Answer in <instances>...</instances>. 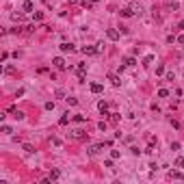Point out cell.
<instances>
[{"label":"cell","instance_id":"ffe728a7","mask_svg":"<svg viewBox=\"0 0 184 184\" xmlns=\"http://www.w3.org/2000/svg\"><path fill=\"white\" fill-rule=\"evenodd\" d=\"M152 61H154V56H152V54H147V56L143 58V65H152Z\"/></svg>","mask_w":184,"mask_h":184},{"label":"cell","instance_id":"3957f363","mask_svg":"<svg viewBox=\"0 0 184 184\" xmlns=\"http://www.w3.org/2000/svg\"><path fill=\"white\" fill-rule=\"evenodd\" d=\"M106 37L111 39V41H117V39H119V30H115V28H108V30H106Z\"/></svg>","mask_w":184,"mask_h":184},{"label":"cell","instance_id":"8992f818","mask_svg":"<svg viewBox=\"0 0 184 184\" xmlns=\"http://www.w3.org/2000/svg\"><path fill=\"white\" fill-rule=\"evenodd\" d=\"M119 15H121V17H132V15H134V11H132V7H126V9L119 11Z\"/></svg>","mask_w":184,"mask_h":184},{"label":"cell","instance_id":"2e32d148","mask_svg":"<svg viewBox=\"0 0 184 184\" xmlns=\"http://www.w3.org/2000/svg\"><path fill=\"white\" fill-rule=\"evenodd\" d=\"M33 30H35V26H33V24H30V26H24V28H22V35H30Z\"/></svg>","mask_w":184,"mask_h":184},{"label":"cell","instance_id":"7402d4cb","mask_svg":"<svg viewBox=\"0 0 184 184\" xmlns=\"http://www.w3.org/2000/svg\"><path fill=\"white\" fill-rule=\"evenodd\" d=\"M132 11H134V15H141V13H143V9H141V5H134V7H132Z\"/></svg>","mask_w":184,"mask_h":184},{"label":"cell","instance_id":"8d00e7d4","mask_svg":"<svg viewBox=\"0 0 184 184\" xmlns=\"http://www.w3.org/2000/svg\"><path fill=\"white\" fill-rule=\"evenodd\" d=\"M89 2H91V5H95V2H97V0H89Z\"/></svg>","mask_w":184,"mask_h":184},{"label":"cell","instance_id":"f1b7e54d","mask_svg":"<svg viewBox=\"0 0 184 184\" xmlns=\"http://www.w3.org/2000/svg\"><path fill=\"white\" fill-rule=\"evenodd\" d=\"M46 111H54V102H46Z\"/></svg>","mask_w":184,"mask_h":184},{"label":"cell","instance_id":"d6a6232c","mask_svg":"<svg viewBox=\"0 0 184 184\" xmlns=\"http://www.w3.org/2000/svg\"><path fill=\"white\" fill-rule=\"evenodd\" d=\"M175 165H178V167H182V169H184V158H178V160H175Z\"/></svg>","mask_w":184,"mask_h":184},{"label":"cell","instance_id":"ac0fdd59","mask_svg":"<svg viewBox=\"0 0 184 184\" xmlns=\"http://www.w3.org/2000/svg\"><path fill=\"white\" fill-rule=\"evenodd\" d=\"M24 152H26V154H33V152H35V147L30 145V143H24Z\"/></svg>","mask_w":184,"mask_h":184},{"label":"cell","instance_id":"603a6c76","mask_svg":"<svg viewBox=\"0 0 184 184\" xmlns=\"http://www.w3.org/2000/svg\"><path fill=\"white\" fill-rule=\"evenodd\" d=\"M33 17H35V22H41V19H44V13H41V11H37Z\"/></svg>","mask_w":184,"mask_h":184},{"label":"cell","instance_id":"83f0119b","mask_svg":"<svg viewBox=\"0 0 184 184\" xmlns=\"http://www.w3.org/2000/svg\"><path fill=\"white\" fill-rule=\"evenodd\" d=\"M65 100L69 102V106H76V104H78V100H76V97H65Z\"/></svg>","mask_w":184,"mask_h":184},{"label":"cell","instance_id":"cb8c5ba5","mask_svg":"<svg viewBox=\"0 0 184 184\" xmlns=\"http://www.w3.org/2000/svg\"><path fill=\"white\" fill-rule=\"evenodd\" d=\"M156 74H158V76H163V74H165V65H163V63L156 67Z\"/></svg>","mask_w":184,"mask_h":184},{"label":"cell","instance_id":"9c48e42d","mask_svg":"<svg viewBox=\"0 0 184 184\" xmlns=\"http://www.w3.org/2000/svg\"><path fill=\"white\" fill-rule=\"evenodd\" d=\"M167 175H169L171 180H182V178H184V173H182V171H169Z\"/></svg>","mask_w":184,"mask_h":184},{"label":"cell","instance_id":"4316f807","mask_svg":"<svg viewBox=\"0 0 184 184\" xmlns=\"http://www.w3.org/2000/svg\"><path fill=\"white\" fill-rule=\"evenodd\" d=\"M117 121H119V115H117V113H111V124H117Z\"/></svg>","mask_w":184,"mask_h":184},{"label":"cell","instance_id":"ba28073f","mask_svg":"<svg viewBox=\"0 0 184 184\" xmlns=\"http://www.w3.org/2000/svg\"><path fill=\"white\" fill-rule=\"evenodd\" d=\"M89 89H91V93H102V91H104V87H102L100 83H91V87H89Z\"/></svg>","mask_w":184,"mask_h":184},{"label":"cell","instance_id":"1f68e13d","mask_svg":"<svg viewBox=\"0 0 184 184\" xmlns=\"http://www.w3.org/2000/svg\"><path fill=\"white\" fill-rule=\"evenodd\" d=\"M169 121H171V126H173V128H180V124H178V121L173 119V117H169Z\"/></svg>","mask_w":184,"mask_h":184},{"label":"cell","instance_id":"7a4b0ae2","mask_svg":"<svg viewBox=\"0 0 184 184\" xmlns=\"http://www.w3.org/2000/svg\"><path fill=\"white\" fill-rule=\"evenodd\" d=\"M52 65L56 69H65V58L63 56H56V58H52Z\"/></svg>","mask_w":184,"mask_h":184},{"label":"cell","instance_id":"f546056e","mask_svg":"<svg viewBox=\"0 0 184 184\" xmlns=\"http://www.w3.org/2000/svg\"><path fill=\"white\" fill-rule=\"evenodd\" d=\"M171 150H173V152L180 150V143H178V141H173V143H171Z\"/></svg>","mask_w":184,"mask_h":184},{"label":"cell","instance_id":"277c9868","mask_svg":"<svg viewBox=\"0 0 184 184\" xmlns=\"http://www.w3.org/2000/svg\"><path fill=\"white\" fill-rule=\"evenodd\" d=\"M83 54L93 56V54H97V48H95V46H85V48H83Z\"/></svg>","mask_w":184,"mask_h":184},{"label":"cell","instance_id":"e575fe53","mask_svg":"<svg viewBox=\"0 0 184 184\" xmlns=\"http://www.w3.org/2000/svg\"><path fill=\"white\" fill-rule=\"evenodd\" d=\"M178 44H184V35H180V37H178Z\"/></svg>","mask_w":184,"mask_h":184},{"label":"cell","instance_id":"30bf717a","mask_svg":"<svg viewBox=\"0 0 184 184\" xmlns=\"http://www.w3.org/2000/svg\"><path fill=\"white\" fill-rule=\"evenodd\" d=\"M102 147H104V145H91V147H89V156H97Z\"/></svg>","mask_w":184,"mask_h":184},{"label":"cell","instance_id":"4dcf8cb0","mask_svg":"<svg viewBox=\"0 0 184 184\" xmlns=\"http://www.w3.org/2000/svg\"><path fill=\"white\" fill-rule=\"evenodd\" d=\"M173 41H178V37H173V35H169V37H167V44H173Z\"/></svg>","mask_w":184,"mask_h":184},{"label":"cell","instance_id":"6da1fadb","mask_svg":"<svg viewBox=\"0 0 184 184\" xmlns=\"http://www.w3.org/2000/svg\"><path fill=\"white\" fill-rule=\"evenodd\" d=\"M72 139H76V141H85V139H87V132L80 130V128H76V130H72Z\"/></svg>","mask_w":184,"mask_h":184},{"label":"cell","instance_id":"d6986e66","mask_svg":"<svg viewBox=\"0 0 184 184\" xmlns=\"http://www.w3.org/2000/svg\"><path fill=\"white\" fill-rule=\"evenodd\" d=\"M119 156H121V152H119V150H111V158H113V160H117Z\"/></svg>","mask_w":184,"mask_h":184},{"label":"cell","instance_id":"4fadbf2b","mask_svg":"<svg viewBox=\"0 0 184 184\" xmlns=\"http://www.w3.org/2000/svg\"><path fill=\"white\" fill-rule=\"evenodd\" d=\"M33 9H35V5L30 2V0H26L24 5H22V11H33Z\"/></svg>","mask_w":184,"mask_h":184},{"label":"cell","instance_id":"d590c367","mask_svg":"<svg viewBox=\"0 0 184 184\" xmlns=\"http://www.w3.org/2000/svg\"><path fill=\"white\" fill-rule=\"evenodd\" d=\"M180 28H184V19H182V22H180Z\"/></svg>","mask_w":184,"mask_h":184},{"label":"cell","instance_id":"5bb4252c","mask_svg":"<svg viewBox=\"0 0 184 184\" xmlns=\"http://www.w3.org/2000/svg\"><path fill=\"white\" fill-rule=\"evenodd\" d=\"M58 175H61V171H58V169H52L48 178H50V180H58Z\"/></svg>","mask_w":184,"mask_h":184},{"label":"cell","instance_id":"9a60e30c","mask_svg":"<svg viewBox=\"0 0 184 184\" xmlns=\"http://www.w3.org/2000/svg\"><path fill=\"white\" fill-rule=\"evenodd\" d=\"M11 19H13V22H22L24 15H22V13H11Z\"/></svg>","mask_w":184,"mask_h":184},{"label":"cell","instance_id":"484cf974","mask_svg":"<svg viewBox=\"0 0 184 184\" xmlns=\"http://www.w3.org/2000/svg\"><path fill=\"white\" fill-rule=\"evenodd\" d=\"M74 121H76V124H83V121H85V115H74Z\"/></svg>","mask_w":184,"mask_h":184},{"label":"cell","instance_id":"836d02e7","mask_svg":"<svg viewBox=\"0 0 184 184\" xmlns=\"http://www.w3.org/2000/svg\"><path fill=\"white\" fill-rule=\"evenodd\" d=\"M2 132H5V134H11V132H13V130H11L9 126H2Z\"/></svg>","mask_w":184,"mask_h":184},{"label":"cell","instance_id":"8fae6325","mask_svg":"<svg viewBox=\"0 0 184 184\" xmlns=\"http://www.w3.org/2000/svg\"><path fill=\"white\" fill-rule=\"evenodd\" d=\"M61 52H74V46L67 44V41H63V44H61Z\"/></svg>","mask_w":184,"mask_h":184},{"label":"cell","instance_id":"e0dca14e","mask_svg":"<svg viewBox=\"0 0 184 184\" xmlns=\"http://www.w3.org/2000/svg\"><path fill=\"white\" fill-rule=\"evenodd\" d=\"M124 63L128 65V67H132V65H136V58H132V56H128L126 61H124Z\"/></svg>","mask_w":184,"mask_h":184},{"label":"cell","instance_id":"d4e9b609","mask_svg":"<svg viewBox=\"0 0 184 184\" xmlns=\"http://www.w3.org/2000/svg\"><path fill=\"white\" fill-rule=\"evenodd\" d=\"M158 97H169V91H167V89H160V91H158Z\"/></svg>","mask_w":184,"mask_h":184},{"label":"cell","instance_id":"44dd1931","mask_svg":"<svg viewBox=\"0 0 184 184\" xmlns=\"http://www.w3.org/2000/svg\"><path fill=\"white\" fill-rule=\"evenodd\" d=\"M13 117H15V119H17V121H22V119H24L26 115H24V113H22V111H15V115H13Z\"/></svg>","mask_w":184,"mask_h":184},{"label":"cell","instance_id":"7c38bea8","mask_svg":"<svg viewBox=\"0 0 184 184\" xmlns=\"http://www.w3.org/2000/svg\"><path fill=\"white\" fill-rule=\"evenodd\" d=\"M69 119H72V117H69V113H65V115L61 117V119H58V124H61V126H67V124H69Z\"/></svg>","mask_w":184,"mask_h":184},{"label":"cell","instance_id":"5b68a950","mask_svg":"<svg viewBox=\"0 0 184 184\" xmlns=\"http://www.w3.org/2000/svg\"><path fill=\"white\" fill-rule=\"evenodd\" d=\"M108 80L113 83V87H121V78L117 76V74H111V76H108Z\"/></svg>","mask_w":184,"mask_h":184},{"label":"cell","instance_id":"52a82bcc","mask_svg":"<svg viewBox=\"0 0 184 184\" xmlns=\"http://www.w3.org/2000/svg\"><path fill=\"white\" fill-rule=\"evenodd\" d=\"M97 111H100L102 115H108V104H106V102H104V100H102L100 104H97Z\"/></svg>","mask_w":184,"mask_h":184}]
</instances>
